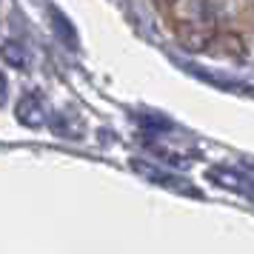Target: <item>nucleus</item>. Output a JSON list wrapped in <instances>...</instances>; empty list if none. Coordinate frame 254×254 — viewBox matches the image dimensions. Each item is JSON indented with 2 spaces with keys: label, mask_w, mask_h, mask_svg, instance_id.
I'll return each mask as SVG.
<instances>
[{
  "label": "nucleus",
  "mask_w": 254,
  "mask_h": 254,
  "mask_svg": "<svg viewBox=\"0 0 254 254\" xmlns=\"http://www.w3.org/2000/svg\"><path fill=\"white\" fill-rule=\"evenodd\" d=\"M206 180L214 183L217 189H226L231 194H240L243 200L254 203V166H246V163H237V166H229V163L208 166Z\"/></svg>",
  "instance_id": "nucleus-1"
},
{
  "label": "nucleus",
  "mask_w": 254,
  "mask_h": 254,
  "mask_svg": "<svg viewBox=\"0 0 254 254\" xmlns=\"http://www.w3.org/2000/svg\"><path fill=\"white\" fill-rule=\"evenodd\" d=\"M128 166H131V172H134V174H140L143 180L160 186V189H169V191L189 194V197H203V191H197L191 180H186L183 174L169 172V169H166V166H160V163H151V160H143V157H134Z\"/></svg>",
  "instance_id": "nucleus-2"
},
{
  "label": "nucleus",
  "mask_w": 254,
  "mask_h": 254,
  "mask_svg": "<svg viewBox=\"0 0 254 254\" xmlns=\"http://www.w3.org/2000/svg\"><path fill=\"white\" fill-rule=\"evenodd\" d=\"M14 115H17V120L23 123V126L29 128H40L43 123H46V103H43V97L37 92H29L20 97V103H17V109H14Z\"/></svg>",
  "instance_id": "nucleus-3"
},
{
  "label": "nucleus",
  "mask_w": 254,
  "mask_h": 254,
  "mask_svg": "<svg viewBox=\"0 0 254 254\" xmlns=\"http://www.w3.org/2000/svg\"><path fill=\"white\" fill-rule=\"evenodd\" d=\"M194 77L200 80H208L214 83L217 89H226V92H237V94H254V83H246V80H237V77H223L220 71H211V69H203V66H186Z\"/></svg>",
  "instance_id": "nucleus-4"
},
{
  "label": "nucleus",
  "mask_w": 254,
  "mask_h": 254,
  "mask_svg": "<svg viewBox=\"0 0 254 254\" xmlns=\"http://www.w3.org/2000/svg\"><path fill=\"white\" fill-rule=\"evenodd\" d=\"M0 58L6 60L9 66H14V69H29V63H32L29 49H26L23 43H17V40H6V43L0 46Z\"/></svg>",
  "instance_id": "nucleus-5"
},
{
  "label": "nucleus",
  "mask_w": 254,
  "mask_h": 254,
  "mask_svg": "<svg viewBox=\"0 0 254 254\" xmlns=\"http://www.w3.org/2000/svg\"><path fill=\"white\" fill-rule=\"evenodd\" d=\"M49 17H52V26H55V35H58L66 46L77 49V32H74V26L69 23V17L60 12V9H55V6H49Z\"/></svg>",
  "instance_id": "nucleus-6"
},
{
  "label": "nucleus",
  "mask_w": 254,
  "mask_h": 254,
  "mask_svg": "<svg viewBox=\"0 0 254 254\" xmlns=\"http://www.w3.org/2000/svg\"><path fill=\"white\" fill-rule=\"evenodd\" d=\"M134 123H137L140 128L151 131V134H160V131H172V128H174V123L169 120V117H163V115H146V112L134 115Z\"/></svg>",
  "instance_id": "nucleus-7"
},
{
  "label": "nucleus",
  "mask_w": 254,
  "mask_h": 254,
  "mask_svg": "<svg viewBox=\"0 0 254 254\" xmlns=\"http://www.w3.org/2000/svg\"><path fill=\"white\" fill-rule=\"evenodd\" d=\"M6 94H9V83H6V74L0 71V106L6 103Z\"/></svg>",
  "instance_id": "nucleus-8"
},
{
  "label": "nucleus",
  "mask_w": 254,
  "mask_h": 254,
  "mask_svg": "<svg viewBox=\"0 0 254 254\" xmlns=\"http://www.w3.org/2000/svg\"><path fill=\"white\" fill-rule=\"evenodd\" d=\"M157 3H163V6H172L174 0H157Z\"/></svg>",
  "instance_id": "nucleus-9"
}]
</instances>
